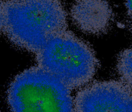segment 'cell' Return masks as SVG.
<instances>
[{"instance_id": "obj_1", "label": "cell", "mask_w": 132, "mask_h": 112, "mask_svg": "<svg viewBox=\"0 0 132 112\" xmlns=\"http://www.w3.org/2000/svg\"><path fill=\"white\" fill-rule=\"evenodd\" d=\"M60 0H5L3 31L17 47L37 54L54 35L67 30Z\"/></svg>"}, {"instance_id": "obj_2", "label": "cell", "mask_w": 132, "mask_h": 112, "mask_svg": "<svg viewBox=\"0 0 132 112\" xmlns=\"http://www.w3.org/2000/svg\"><path fill=\"white\" fill-rule=\"evenodd\" d=\"M36 55L37 66L70 90L89 83L98 68L93 49L68 30L51 37Z\"/></svg>"}, {"instance_id": "obj_3", "label": "cell", "mask_w": 132, "mask_h": 112, "mask_svg": "<svg viewBox=\"0 0 132 112\" xmlns=\"http://www.w3.org/2000/svg\"><path fill=\"white\" fill-rule=\"evenodd\" d=\"M8 103L12 112H74L71 90L37 66L14 79Z\"/></svg>"}, {"instance_id": "obj_4", "label": "cell", "mask_w": 132, "mask_h": 112, "mask_svg": "<svg viewBox=\"0 0 132 112\" xmlns=\"http://www.w3.org/2000/svg\"><path fill=\"white\" fill-rule=\"evenodd\" d=\"M132 92L120 81L94 83L79 91L74 112H128Z\"/></svg>"}, {"instance_id": "obj_5", "label": "cell", "mask_w": 132, "mask_h": 112, "mask_svg": "<svg viewBox=\"0 0 132 112\" xmlns=\"http://www.w3.org/2000/svg\"><path fill=\"white\" fill-rule=\"evenodd\" d=\"M70 14L77 27L89 34L105 33L112 21V10L106 0H75Z\"/></svg>"}, {"instance_id": "obj_6", "label": "cell", "mask_w": 132, "mask_h": 112, "mask_svg": "<svg viewBox=\"0 0 132 112\" xmlns=\"http://www.w3.org/2000/svg\"><path fill=\"white\" fill-rule=\"evenodd\" d=\"M117 69L120 82L132 92V47L126 49L120 54Z\"/></svg>"}, {"instance_id": "obj_7", "label": "cell", "mask_w": 132, "mask_h": 112, "mask_svg": "<svg viewBox=\"0 0 132 112\" xmlns=\"http://www.w3.org/2000/svg\"><path fill=\"white\" fill-rule=\"evenodd\" d=\"M3 1L0 0V32L3 31Z\"/></svg>"}, {"instance_id": "obj_8", "label": "cell", "mask_w": 132, "mask_h": 112, "mask_svg": "<svg viewBox=\"0 0 132 112\" xmlns=\"http://www.w3.org/2000/svg\"><path fill=\"white\" fill-rule=\"evenodd\" d=\"M128 112H132V97L130 102V105H129V108H128Z\"/></svg>"}]
</instances>
